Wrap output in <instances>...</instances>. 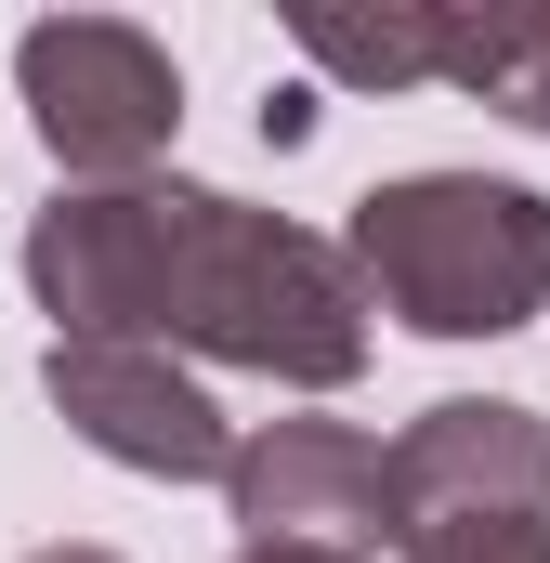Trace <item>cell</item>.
Segmentation results:
<instances>
[{
    "instance_id": "6da1fadb",
    "label": "cell",
    "mask_w": 550,
    "mask_h": 563,
    "mask_svg": "<svg viewBox=\"0 0 550 563\" xmlns=\"http://www.w3.org/2000/svg\"><path fill=\"white\" fill-rule=\"evenodd\" d=\"M26 288L53 341H197L250 380L341 394L367 367V288L341 236L210 197V184H79L26 223Z\"/></svg>"
},
{
    "instance_id": "7a4b0ae2",
    "label": "cell",
    "mask_w": 550,
    "mask_h": 563,
    "mask_svg": "<svg viewBox=\"0 0 550 563\" xmlns=\"http://www.w3.org/2000/svg\"><path fill=\"white\" fill-rule=\"evenodd\" d=\"M341 263L419 341H498L550 301V197L498 170H407L354 197Z\"/></svg>"
},
{
    "instance_id": "3957f363",
    "label": "cell",
    "mask_w": 550,
    "mask_h": 563,
    "mask_svg": "<svg viewBox=\"0 0 550 563\" xmlns=\"http://www.w3.org/2000/svg\"><path fill=\"white\" fill-rule=\"evenodd\" d=\"M13 79H26V119L40 144L79 170V184H144L170 132H184V66L119 26V13H53L13 40Z\"/></svg>"
},
{
    "instance_id": "277c9868",
    "label": "cell",
    "mask_w": 550,
    "mask_h": 563,
    "mask_svg": "<svg viewBox=\"0 0 550 563\" xmlns=\"http://www.w3.org/2000/svg\"><path fill=\"white\" fill-rule=\"evenodd\" d=\"M40 394H53V420L79 432L92 459L157 472V485H223L237 445H250L157 341H53V354H40Z\"/></svg>"
},
{
    "instance_id": "5b68a950",
    "label": "cell",
    "mask_w": 550,
    "mask_h": 563,
    "mask_svg": "<svg viewBox=\"0 0 550 563\" xmlns=\"http://www.w3.org/2000/svg\"><path fill=\"white\" fill-rule=\"evenodd\" d=\"M250 551H341L381 563L394 551V445H367L354 420H263L223 472Z\"/></svg>"
},
{
    "instance_id": "8992f818",
    "label": "cell",
    "mask_w": 550,
    "mask_h": 563,
    "mask_svg": "<svg viewBox=\"0 0 550 563\" xmlns=\"http://www.w3.org/2000/svg\"><path fill=\"white\" fill-rule=\"evenodd\" d=\"M459 511H550V420L512 394H446L394 432V551Z\"/></svg>"
},
{
    "instance_id": "52a82bcc",
    "label": "cell",
    "mask_w": 550,
    "mask_h": 563,
    "mask_svg": "<svg viewBox=\"0 0 550 563\" xmlns=\"http://www.w3.org/2000/svg\"><path fill=\"white\" fill-rule=\"evenodd\" d=\"M459 26H472V13H301L288 40H301L328 79L407 92V79H446V66H459Z\"/></svg>"
},
{
    "instance_id": "ba28073f",
    "label": "cell",
    "mask_w": 550,
    "mask_h": 563,
    "mask_svg": "<svg viewBox=\"0 0 550 563\" xmlns=\"http://www.w3.org/2000/svg\"><path fill=\"white\" fill-rule=\"evenodd\" d=\"M446 92H472V106H498V119L550 132V13H472Z\"/></svg>"
},
{
    "instance_id": "9c48e42d",
    "label": "cell",
    "mask_w": 550,
    "mask_h": 563,
    "mask_svg": "<svg viewBox=\"0 0 550 563\" xmlns=\"http://www.w3.org/2000/svg\"><path fill=\"white\" fill-rule=\"evenodd\" d=\"M407 563H550V511H459V525H419Z\"/></svg>"
},
{
    "instance_id": "30bf717a",
    "label": "cell",
    "mask_w": 550,
    "mask_h": 563,
    "mask_svg": "<svg viewBox=\"0 0 550 563\" xmlns=\"http://www.w3.org/2000/svg\"><path fill=\"white\" fill-rule=\"evenodd\" d=\"M26 563H119V551H79V538H66V551H26Z\"/></svg>"
},
{
    "instance_id": "8fae6325",
    "label": "cell",
    "mask_w": 550,
    "mask_h": 563,
    "mask_svg": "<svg viewBox=\"0 0 550 563\" xmlns=\"http://www.w3.org/2000/svg\"><path fill=\"white\" fill-rule=\"evenodd\" d=\"M237 563H341V551H237Z\"/></svg>"
}]
</instances>
